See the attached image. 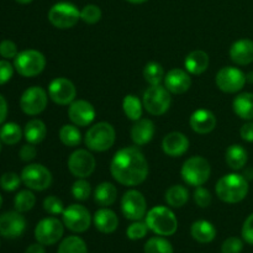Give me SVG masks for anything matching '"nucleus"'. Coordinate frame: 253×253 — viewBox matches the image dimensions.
Wrapping results in <instances>:
<instances>
[{
	"label": "nucleus",
	"mask_w": 253,
	"mask_h": 253,
	"mask_svg": "<svg viewBox=\"0 0 253 253\" xmlns=\"http://www.w3.org/2000/svg\"><path fill=\"white\" fill-rule=\"evenodd\" d=\"M114 179L121 185L136 187L142 184L148 175V163L137 147H125L115 153L110 163Z\"/></svg>",
	"instance_id": "nucleus-1"
},
{
	"label": "nucleus",
	"mask_w": 253,
	"mask_h": 253,
	"mask_svg": "<svg viewBox=\"0 0 253 253\" xmlns=\"http://www.w3.org/2000/svg\"><path fill=\"white\" fill-rule=\"evenodd\" d=\"M215 190L221 202L236 204L242 202L249 194V180L239 173H229L220 178Z\"/></svg>",
	"instance_id": "nucleus-2"
},
{
	"label": "nucleus",
	"mask_w": 253,
	"mask_h": 253,
	"mask_svg": "<svg viewBox=\"0 0 253 253\" xmlns=\"http://www.w3.org/2000/svg\"><path fill=\"white\" fill-rule=\"evenodd\" d=\"M148 229L160 236H172L178 229V220L174 212L167 207H155L146 215Z\"/></svg>",
	"instance_id": "nucleus-3"
},
{
	"label": "nucleus",
	"mask_w": 253,
	"mask_h": 253,
	"mask_svg": "<svg viewBox=\"0 0 253 253\" xmlns=\"http://www.w3.org/2000/svg\"><path fill=\"white\" fill-rule=\"evenodd\" d=\"M115 138L116 132L113 125L101 121L93 125L86 131L84 143L89 150L94 152H105L113 147Z\"/></svg>",
	"instance_id": "nucleus-4"
},
{
	"label": "nucleus",
	"mask_w": 253,
	"mask_h": 253,
	"mask_svg": "<svg viewBox=\"0 0 253 253\" xmlns=\"http://www.w3.org/2000/svg\"><path fill=\"white\" fill-rule=\"evenodd\" d=\"M211 174V167L208 162L207 158L202 156H194L190 157L183 163V167L180 169V175L183 180L188 185L192 187H200L205 184L209 180Z\"/></svg>",
	"instance_id": "nucleus-5"
},
{
	"label": "nucleus",
	"mask_w": 253,
	"mask_h": 253,
	"mask_svg": "<svg viewBox=\"0 0 253 253\" xmlns=\"http://www.w3.org/2000/svg\"><path fill=\"white\" fill-rule=\"evenodd\" d=\"M46 67V58L37 49H25L19 52L14 58V68L20 76L32 78L43 72Z\"/></svg>",
	"instance_id": "nucleus-6"
},
{
	"label": "nucleus",
	"mask_w": 253,
	"mask_h": 253,
	"mask_svg": "<svg viewBox=\"0 0 253 253\" xmlns=\"http://www.w3.org/2000/svg\"><path fill=\"white\" fill-rule=\"evenodd\" d=\"M143 108L153 116H161L166 114L172 104V96L166 86L151 85L143 93Z\"/></svg>",
	"instance_id": "nucleus-7"
},
{
	"label": "nucleus",
	"mask_w": 253,
	"mask_h": 253,
	"mask_svg": "<svg viewBox=\"0 0 253 253\" xmlns=\"http://www.w3.org/2000/svg\"><path fill=\"white\" fill-rule=\"evenodd\" d=\"M48 20L57 29H72L81 20V10L72 2H57L49 9Z\"/></svg>",
	"instance_id": "nucleus-8"
},
{
	"label": "nucleus",
	"mask_w": 253,
	"mask_h": 253,
	"mask_svg": "<svg viewBox=\"0 0 253 253\" xmlns=\"http://www.w3.org/2000/svg\"><path fill=\"white\" fill-rule=\"evenodd\" d=\"M21 180L29 189L42 192L51 187L52 173L48 168L39 163H32L26 166L21 172Z\"/></svg>",
	"instance_id": "nucleus-9"
},
{
	"label": "nucleus",
	"mask_w": 253,
	"mask_h": 253,
	"mask_svg": "<svg viewBox=\"0 0 253 253\" xmlns=\"http://www.w3.org/2000/svg\"><path fill=\"white\" fill-rule=\"evenodd\" d=\"M62 221L64 226L72 232H85L90 227L91 216L85 207L79 204H72L66 208L62 214Z\"/></svg>",
	"instance_id": "nucleus-10"
},
{
	"label": "nucleus",
	"mask_w": 253,
	"mask_h": 253,
	"mask_svg": "<svg viewBox=\"0 0 253 253\" xmlns=\"http://www.w3.org/2000/svg\"><path fill=\"white\" fill-rule=\"evenodd\" d=\"M64 232L63 221L57 217L42 219L35 229V237L37 242L43 246H52L62 239Z\"/></svg>",
	"instance_id": "nucleus-11"
},
{
	"label": "nucleus",
	"mask_w": 253,
	"mask_h": 253,
	"mask_svg": "<svg viewBox=\"0 0 253 253\" xmlns=\"http://www.w3.org/2000/svg\"><path fill=\"white\" fill-rule=\"evenodd\" d=\"M121 211L131 221L142 219L147 211V203L142 193L135 189L127 190L121 198Z\"/></svg>",
	"instance_id": "nucleus-12"
},
{
	"label": "nucleus",
	"mask_w": 253,
	"mask_h": 253,
	"mask_svg": "<svg viewBox=\"0 0 253 253\" xmlns=\"http://www.w3.org/2000/svg\"><path fill=\"white\" fill-rule=\"evenodd\" d=\"M215 82L224 93H237L246 84V74L236 67H224L217 72Z\"/></svg>",
	"instance_id": "nucleus-13"
},
{
	"label": "nucleus",
	"mask_w": 253,
	"mask_h": 253,
	"mask_svg": "<svg viewBox=\"0 0 253 253\" xmlns=\"http://www.w3.org/2000/svg\"><path fill=\"white\" fill-rule=\"evenodd\" d=\"M48 96L41 86H31L22 93L20 98V108L26 115L35 116L46 109Z\"/></svg>",
	"instance_id": "nucleus-14"
},
{
	"label": "nucleus",
	"mask_w": 253,
	"mask_h": 253,
	"mask_svg": "<svg viewBox=\"0 0 253 253\" xmlns=\"http://www.w3.org/2000/svg\"><path fill=\"white\" fill-rule=\"evenodd\" d=\"M95 158L86 150L74 151L68 158L69 172L77 178L85 179V178L90 177L95 170Z\"/></svg>",
	"instance_id": "nucleus-15"
},
{
	"label": "nucleus",
	"mask_w": 253,
	"mask_h": 253,
	"mask_svg": "<svg viewBox=\"0 0 253 253\" xmlns=\"http://www.w3.org/2000/svg\"><path fill=\"white\" fill-rule=\"evenodd\" d=\"M77 95V89L69 79L59 77L53 79L48 85V96L58 105H69Z\"/></svg>",
	"instance_id": "nucleus-16"
},
{
	"label": "nucleus",
	"mask_w": 253,
	"mask_h": 253,
	"mask_svg": "<svg viewBox=\"0 0 253 253\" xmlns=\"http://www.w3.org/2000/svg\"><path fill=\"white\" fill-rule=\"evenodd\" d=\"M26 220L19 211H7L0 215V235L6 239H16L24 234Z\"/></svg>",
	"instance_id": "nucleus-17"
},
{
	"label": "nucleus",
	"mask_w": 253,
	"mask_h": 253,
	"mask_svg": "<svg viewBox=\"0 0 253 253\" xmlns=\"http://www.w3.org/2000/svg\"><path fill=\"white\" fill-rule=\"evenodd\" d=\"M68 116L76 126L85 127L90 125L95 119V109L89 101L79 99L69 104Z\"/></svg>",
	"instance_id": "nucleus-18"
},
{
	"label": "nucleus",
	"mask_w": 253,
	"mask_h": 253,
	"mask_svg": "<svg viewBox=\"0 0 253 253\" xmlns=\"http://www.w3.org/2000/svg\"><path fill=\"white\" fill-rule=\"evenodd\" d=\"M165 86L169 93L184 94L192 86V78L189 73L183 69H170L165 76Z\"/></svg>",
	"instance_id": "nucleus-19"
},
{
	"label": "nucleus",
	"mask_w": 253,
	"mask_h": 253,
	"mask_svg": "<svg viewBox=\"0 0 253 253\" xmlns=\"http://www.w3.org/2000/svg\"><path fill=\"white\" fill-rule=\"evenodd\" d=\"M162 150L169 157H180L189 150V140L182 132H169L163 138Z\"/></svg>",
	"instance_id": "nucleus-20"
},
{
	"label": "nucleus",
	"mask_w": 253,
	"mask_h": 253,
	"mask_svg": "<svg viewBox=\"0 0 253 253\" xmlns=\"http://www.w3.org/2000/svg\"><path fill=\"white\" fill-rule=\"evenodd\" d=\"M190 127L199 135H207L216 127V118L208 109H198L190 116Z\"/></svg>",
	"instance_id": "nucleus-21"
},
{
	"label": "nucleus",
	"mask_w": 253,
	"mask_h": 253,
	"mask_svg": "<svg viewBox=\"0 0 253 253\" xmlns=\"http://www.w3.org/2000/svg\"><path fill=\"white\" fill-rule=\"evenodd\" d=\"M230 58L239 66H247L253 62V41L241 39L234 42L230 48Z\"/></svg>",
	"instance_id": "nucleus-22"
},
{
	"label": "nucleus",
	"mask_w": 253,
	"mask_h": 253,
	"mask_svg": "<svg viewBox=\"0 0 253 253\" xmlns=\"http://www.w3.org/2000/svg\"><path fill=\"white\" fill-rule=\"evenodd\" d=\"M155 124L150 119H140L131 127V140L136 146L147 145L155 136Z\"/></svg>",
	"instance_id": "nucleus-23"
},
{
	"label": "nucleus",
	"mask_w": 253,
	"mask_h": 253,
	"mask_svg": "<svg viewBox=\"0 0 253 253\" xmlns=\"http://www.w3.org/2000/svg\"><path fill=\"white\" fill-rule=\"evenodd\" d=\"M94 226L101 234H113L119 226V217L113 210L103 208L95 211L93 217Z\"/></svg>",
	"instance_id": "nucleus-24"
},
{
	"label": "nucleus",
	"mask_w": 253,
	"mask_h": 253,
	"mask_svg": "<svg viewBox=\"0 0 253 253\" xmlns=\"http://www.w3.org/2000/svg\"><path fill=\"white\" fill-rule=\"evenodd\" d=\"M184 67L188 73L194 74V76L203 74L209 67V56H208L207 52L202 51V49L190 52L185 57Z\"/></svg>",
	"instance_id": "nucleus-25"
},
{
	"label": "nucleus",
	"mask_w": 253,
	"mask_h": 253,
	"mask_svg": "<svg viewBox=\"0 0 253 253\" xmlns=\"http://www.w3.org/2000/svg\"><path fill=\"white\" fill-rule=\"evenodd\" d=\"M192 237L199 244H210L216 237V229L214 225L207 220H198L193 222L190 227Z\"/></svg>",
	"instance_id": "nucleus-26"
},
{
	"label": "nucleus",
	"mask_w": 253,
	"mask_h": 253,
	"mask_svg": "<svg viewBox=\"0 0 253 253\" xmlns=\"http://www.w3.org/2000/svg\"><path fill=\"white\" fill-rule=\"evenodd\" d=\"M118 198V189L110 182H103L94 190V200L98 205L103 208H108L116 202Z\"/></svg>",
	"instance_id": "nucleus-27"
},
{
	"label": "nucleus",
	"mask_w": 253,
	"mask_h": 253,
	"mask_svg": "<svg viewBox=\"0 0 253 253\" xmlns=\"http://www.w3.org/2000/svg\"><path fill=\"white\" fill-rule=\"evenodd\" d=\"M234 113L244 120H253V93L239 94L232 101Z\"/></svg>",
	"instance_id": "nucleus-28"
},
{
	"label": "nucleus",
	"mask_w": 253,
	"mask_h": 253,
	"mask_svg": "<svg viewBox=\"0 0 253 253\" xmlns=\"http://www.w3.org/2000/svg\"><path fill=\"white\" fill-rule=\"evenodd\" d=\"M46 135L47 127L42 120L34 119V120H30L25 125L24 136L27 142L31 143V145H39V143H41L46 138Z\"/></svg>",
	"instance_id": "nucleus-29"
},
{
	"label": "nucleus",
	"mask_w": 253,
	"mask_h": 253,
	"mask_svg": "<svg viewBox=\"0 0 253 253\" xmlns=\"http://www.w3.org/2000/svg\"><path fill=\"white\" fill-rule=\"evenodd\" d=\"M225 161L231 169L240 170L246 166L249 155L241 145H231L225 152Z\"/></svg>",
	"instance_id": "nucleus-30"
},
{
	"label": "nucleus",
	"mask_w": 253,
	"mask_h": 253,
	"mask_svg": "<svg viewBox=\"0 0 253 253\" xmlns=\"http://www.w3.org/2000/svg\"><path fill=\"white\" fill-rule=\"evenodd\" d=\"M166 202L169 207L172 208H182L187 204V202L189 200V192L185 187L183 185H172L170 188H168L167 192H166L165 197Z\"/></svg>",
	"instance_id": "nucleus-31"
},
{
	"label": "nucleus",
	"mask_w": 253,
	"mask_h": 253,
	"mask_svg": "<svg viewBox=\"0 0 253 253\" xmlns=\"http://www.w3.org/2000/svg\"><path fill=\"white\" fill-rule=\"evenodd\" d=\"M123 109L125 115L127 116L130 120L137 121L140 120L143 113V104L141 103L140 99L136 95L128 94L124 98L123 100Z\"/></svg>",
	"instance_id": "nucleus-32"
},
{
	"label": "nucleus",
	"mask_w": 253,
	"mask_h": 253,
	"mask_svg": "<svg viewBox=\"0 0 253 253\" xmlns=\"http://www.w3.org/2000/svg\"><path fill=\"white\" fill-rule=\"evenodd\" d=\"M59 140L67 147H77L82 142V133L76 125H63L59 130Z\"/></svg>",
	"instance_id": "nucleus-33"
},
{
	"label": "nucleus",
	"mask_w": 253,
	"mask_h": 253,
	"mask_svg": "<svg viewBox=\"0 0 253 253\" xmlns=\"http://www.w3.org/2000/svg\"><path fill=\"white\" fill-rule=\"evenodd\" d=\"M22 138V130L16 123H6L0 128V140L5 145H16Z\"/></svg>",
	"instance_id": "nucleus-34"
},
{
	"label": "nucleus",
	"mask_w": 253,
	"mask_h": 253,
	"mask_svg": "<svg viewBox=\"0 0 253 253\" xmlns=\"http://www.w3.org/2000/svg\"><path fill=\"white\" fill-rule=\"evenodd\" d=\"M165 69L158 62H150L143 68V77L150 85H160L165 81Z\"/></svg>",
	"instance_id": "nucleus-35"
},
{
	"label": "nucleus",
	"mask_w": 253,
	"mask_h": 253,
	"mask_svg": "<svg viewBox=\"0 0 253 253\" xmlns=\"http://www.w3.org/2000/svg\"><path fill=\"white\" fill-rule=\"evenodd\" d=\"M57 253H88L83 239L79 236H68L59 244Z\"/></svg>",
	"instance_id": "nucleus-36"
},
{
	"label": "nucleus",
	"mask_w": 253,
	"mask_h": 253,
	"mask_svg": "<svg viewBox=\"0 0 253 253\" xmlns=\"http://www.w3.org/2000/svg\"><path fill=\"white\" fill-rule=\"evenodd\" d=\"M36 204V197L30 190H21L15 195L14 207L15 210L19 212L30 211Z\"/></svg>",
	"instance_id": "nucleus-37"
},
{
	"label": "nucleus",
	"mask_w": 253,
	"mask_h": 253,
	"mask_svg": "<svg viewBox=\"0 0 253 253\" xmlns=\"http://www.w3.org/2000/svg\"><path fill=\"white\" fill-rule=\"evenodd\" d=\"M145 253H173V246L163 237H152L145 244Z\"/></svg>",
	"instance_id": "nucleus-38"
},
{
	"label": "nucleus",
	"mask_w": 253,
	"mask_h": 253,
	"mask_svg": "<svg viewBox=\"0 0 253 253\" xmlns=\"http://www.w3.org/2000/svg\"><path fill=\"white\" fill-rule=\"evenodd\" d=\"M71 192L74 199L78 202H85L90 197L91 187L84 178H78V180H76L72 185Z\"/></svg>",
	"instance_id": "nucleus-39"
},
{
	"label": "nucleus",
	"mask_w": 253,
	"mask_h": 253,
	"mask_svg": "<svg viewBox=\"0 0 253 253\" xmlns=\"http://www.w3.org/2000/svg\"><path fill=\"white\" fill-rule=\"evenodd\" d=\"M101 19V10L100 7L96 6L94 4L85 5L83 9L81 10V20H83L85 24L94 25Z\"/></svg>",
	"instance_id": "nucleus-40"
},
{
	"label": "nucleus",
	"mask_w": 253,
	"mask_h": 253,
	"mask_svg": "<svg viewBox=\"0 0 253 253\" xmlns=\"http://www.w3.org/2000/svg\"><path fill=\"white\" fill-rule=\"evenodd\" d=\"M21 177L14 172H6L0 177V187L6 192H14L20 187L21 183Z\"/></svg>",
	"instance_id": "nucleus-41"
},
{
	"label": "nucleus",
	"mask_w": 253,
	"mask_h": 253,
	"mask_svg": "<svg viewBox=\"0 0 253 253\" xmlns=\"http://www.w3.org/2000/svg\"><path fill=\"white\" fill-rule=\"evenodd\" d=\"M148 230L150 229H148L147 224H146V222H141L140 220H138V221L132 222V224L127 227L126 235H127V237L130 240L136 241V240L143 239V237L147 235Z\"/></svg>",
	"instance_id": "nucleus-42"
},
{
	"label": "nucleus",
	"mask_w": 253,
	"mask_h": 253,
	"mask_svg": "<svg viewBox=\"0 0 253 253\" xmlns=\"http://www.w3.org/2000/svg\"><path fill=\"white\" fill-rule=\"evenodd\" d=\"M43 209L44 211L51 215H59L63 214L64 205L59 198L54 197V195H49L43 200Z\"/></svg>",
	"instance_id": "nucleus-43"
},
{
	"label": "nucleus",
	"mask_w": 253,
	"mask_h": 253,
	"mask_svg": "<svg viewBox=\"0 0 253 253\" xmlns=\"http://www.w3.org/2000/svg\"><path fill=\"white\" fill-rule=\"evenodd\" d=\"M193 198H194L195 204L200 208H208L211 204L212 200V197L209 190L203 188L202 185L197 187V189L194 190V194H193Z\"/></svg>",
	"instance_id": "nucleus-44"
},
{
	"label": "nucleus",
	"mask_w": 253,
	"mask_h": 253,
	"mask_svg": "<svg viewBox=\"0 0 253 253\" xmlns=\"http://www.w3.org/2000/svg\"><path fill=\"white\" fill-rule=\"evenodd\" d=\"M244 242L239 237H229L221 245V253H241Z\"/></svg>",
	"instance_id": "nucleus-45"
},
{
	"label": "nucleus",
	"mask_w": 253,
	"mask_h": 253,
	"mask_svg": "<svg viewBox=\"0 0 253 253\" xmlns=\"http://www.w3.org/2000/svg\"><path fill=\"white\" fill-rule=\"evenodd\" d=\"M17 46L15 42L10 40H4L0 42V56L5 59H12L17 56Z\"/></svg>",
	"instance_id": "nucleus-46"
},
{
	"label": "nucleus",
	"mask_w": 253,
	"mask_h": 253,
	"mask_svg": "<svg viewBox=\"0 0 253 253\" xmlns=\"http://www.w3.org/2000/svg\"><path fill=\"white\" fill-rule=\"evenodd\" d=\"M14 74V66L6 59L0 61V85L7 83Z\"/></svg>",
	"instance_id": "nucleus-47"
},
{
	"label": "nucleus",
	"mask_w": 253,
	"mask_h": 253,
	"mask_svg": "<svg viewBox=\"0 0 253 253\" xmlns=\"http://www.w3.org/2000/svg\"><path fill=\"white\" fill-rule=\"evenodd\" d=\"M242 239L247 242V244L252 245L253 246V214L250 215L244 222L242 226Z\"/></svg>",
	"instance_id": "nucleus-48"
},
{
	"label": "nucleus",
	"mask_w": 253,
	"mask_h": 253,
	"mask_svg": "<svg viewBox=\"0 0 253 253\" xmlns=\"http://www.w3.org/2000/svg\"><path fill=\"white\" fill-rule=\"evenodd\" d=\"M37 155V150L35 147V145H31V143H27V145H24L20 150V158L24 162H30V161L34 160Z\"/></svg>",
	"instance_id": "nucleus-49"
},
{
	"label": "nucleus",
	"mask_w": 253,
	"mask_h": 253,
	"mask_svg": "<svg viewBox=\"0 0 253 253\" xmlns=\"http://www.w3.org/2000/svg\"><path fill=\"white\" fill-rule=\"evenodd\" d=\"M240 135L241 138L246 142H253V123H246L242 125L241 130H240Z\"/></svg>",
	"instance_id": "nucleus-50"
},
{
	"label": "nucleus",
	"mask_w": 253,
	"mask_h": 253,
	"mask_svg": "<svg viewBox=\"0 0 253 253\" xmlns=\"http://www.w3.org/2000/svg\"><path fill=\"white\" fill-rule=\"evenodd\" d=\"M7 115V103L4 96L0 94V125L5 121Z\"/></svg>",
	"instance_id": "nucleus-51"
},
{
	"label": "nucleus",
	"mask_w": 253,
	"mask_h": 253,
	"mask_svg": "<svg viewBox=\"0 0 253 253\" xmlns=\"http://www.w3.org/2000/svg\"><path fill=\"white\" fill-rule=\"evenodd\" d=\"M25 253H46V251H44L43 245L34 244V245H31V246L27 247Z\"/></svg>",
	"instance_id": "nucleus-52"
},
{
	"label": "nucleus",
	"mask_w": 253,
	"mask_h": 253,
	"mask_svg": "<svg viewBox=\"0 0 253 253\" xmlns=\"http://www.w3.org/2000/svg\"><path fill=\"white\" fill-rule=\"evenodd\" d=\"M126 1L131 2V4H143V2H146L147 0H126Z\"/></svg>",
	"instance_id": "nucleus-53"
},
{
	"label": "nucleus",
	"mask_w": 253,
	"mask_h": 253,
	"mask_svg": "<svg viewBox=\"0 0 253 253\" xmlns=\"http://www.w3.org/2000/svg\"><path fill=\"white\" fill-rule=\"evenodd\" d=\"M246 82H249V83H253V72L246 74Z\"/></svg>",
	"instance_id": "nucleus-54"
},
{
	"label": "nucleus",
	"mask_w": 253,
	"mask_h": 253,
	"mask_svg": "<svg viewBox=\"0 0 253 253\" xmlns=\"http://www.w3.org/2000/svg\"><path fill=\"white\" fill-rule=\"evenodd\" d=\"M15 1L19 2V4H30L32 0H15Z\"/></svg>",
	"instance_id": "nucleus-55"
},
{
	"label": "nucleus",
	"mask_w": 253,
	"mask_h": 253,
	"mask_svg": "<svg viewBox=\"0 0 253 253\" xmlns=\"http://www.w3.org/2000/svg\"><path fill=\"white\" fill-rule=\"evenodd\" d=\"M1 207H2V197L0 195V208H1Z\"/></svg>",
	"instance_id": "nucleus-56"
},
{
	"label": "nucleus",
	"mask_w": 253,
	"mask_h": 253,
	"mask_svg": "<svg viewBox=\"0 0 253 253\" xmlns=\"http://www.w3.org/2000/svg\"><path fill=\"white\" fill-rule=\"evenodd\" d=\"M0 151H1V140H0Z\"/></svg>",
	"instance_id": "nucleus-57"
}]
</instances>
